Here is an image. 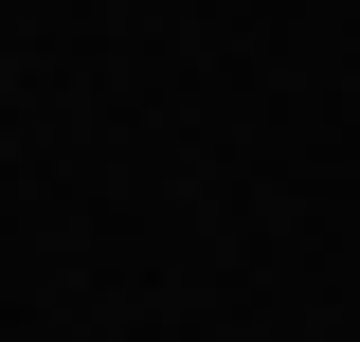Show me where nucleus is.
I'll return each mask as SVG.
<instances>
[]
</instances>
